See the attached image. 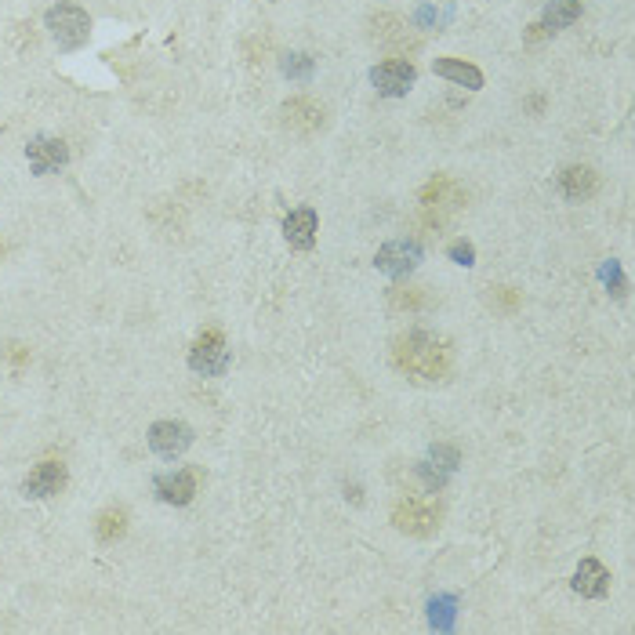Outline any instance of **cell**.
<instances>
[{"label":"cell","mask_w":635,"mask_h":635,"mask_svg":"<svg viewBox=\"0 0 635 635\" xmlns=\"http://www.w3.org/2000/svg\"><path fill=\"white\" fill-rule=\"evenodd\" d=\"M432 461H443V469H458V450L454 447H443V443H436V447H432Z\"/></svg>","instance_id":"24"},{"label":"cell","mask_w":635,"mask_h":635,"mask_svg":"<svg viewBox=\"0 0 635 635\" xmlns=\"http://www.w3.org/2000/svg\"><path fill=\"white\" fill-rule=\"evenodd\" d=\"M316 233H320V218H316L313 207H298L284 218V236L294 251H313Z\"/></svg>","instance_id":"13"},{"label":"cell","mask_w":635,"mask_h":635,"mask_svg":"<svg viewBox=\"0 0 635 635\" xmlns=\"http://www.w3.org/2000/svg\"><path fill=\"white\" fill-rule=\"evenodd\" d=\"M418 204H421V218H418L421 229L440 233L443 222H447L454 211H461V207L469 204V193H465V189H461L450 175H436L421 186Z\"/></svg>","instance_id":"2"},{"label":"cell","mask_w":635,"mask_h":635,"mask_svg":"<svg viewBox=\"0 0 635 635\" xmlns=\"http://www.w3.org/2000/svg\"><path fill=\"white\" fill-rule=\"evenodd\" d=\"M443 508L440 501L432 498H400L392 505V523L400 534H411V538H432L440 530Z\"/></svg>","instance_id":"4"},{"label":"cell","mask_w":635,"mask_h":635,"mask_svg":"<svg viewBox=\"0 0 635 635\" xmlns=\"http://www.w3.org/2000/svg\"><path fill=\"white\" fill-rule=\"evenodd\" d=\"M284 73H287V77L305 80V77H309V73H313V55H302V51H294V55H287Z\"/></svg>","instance_id":"21"},{"label":"cell","mask_w":635,"mask_h":635,"mask_svg":"<svg viewBox=\"0 0 635 635\" xmlns=\"http://www.w3.org/2000/svg\"><path fill=\"white\" fill-rule=\"evenodd\" d=\"M149 447L157 450L160 458L175 461L178 454H186L193 447V429H189L186 421H157L149 429Z\"/></svg>","instance_id":"9"},{"label":"cell","mask_w":635,"mask_h":635,"mask_svg":"<svg viewBox=\"0 0 635 635\" xmlns=\"http://www.w3.org/2000/svg\"><path fill=\"white\" fill-rule=\"evenodd\" d=\"M200 490V469H182L175 476H160L157 479V494L167 505H189Z\"/></svg>","instance_id":"15"},{"label":"cell","mask_w":635,"mask_h":635,"mask_svg":"<svg viewBox=\"0 0 635 635\" xmlns=\"http://www.w3.org/2000/svg\"><path fill=\"white\" fill-rule=\"evenodd\" d=\"M127 534V512L124 508H106V512H98L95 519V538L102 545H113Z\"/></svg>","instance_id":"20"},{"label":"cell","mask_w":635,"mask_h":635,"mask_svg":"<svg viewBox=\"0 0 635 635\" xmlns=\"http://www.w3.org/2000/svg\"><path fill=\"white\" fill-rule=\"evenodd\" d=\"M26 160H30V167L37 171V175H51V171H59V167L69 160V149H66L62 138L40 135L26 146Z\"/></svg>","instance_id":"12"},{"label":"cell","mask_w":635,"mask_h":635,"mask_svg":"<svg viewBox=\"0 0 635 635\" xmlns=\"http://www.w3.org/2000/svg\"><path fill=\"white\" fill-rule=\"evenodd\" d=\"M414 80H418V69H414L411 59H385L381 66L371 69V84L385 98H403L414 88Z\"/></svg>","instance_id":"8"},{"label":"cell","mask_w":635,"mask_h":635,"mask_svg":"<svg viewBox=\"0 0 635 635\" xmlns=\"http://www.w3.org/2000/svg\"><path fill=\"white\" fill-rule=\"evenodd\" d=\"M599 189V175L592 171V167H567L563 175H559V193L567 196V200H574V204H581V200H588V196H596Z\"/></svg>","instance_id":"17"},{"label":"cell","mask_w":635,"mask_h":635,"mask_svg":"<svg viewBox=\"0 0 635 635\" xmlns=\"http://www.w3.org/2000/svg\"><path fill=\"white\" fill-rule=\"evenodd\" d=\"M367 30H371L374 44L392 51V59H411L414 51H421V37L407 26V19L396 15V11H378V15H371Z\"/></svg>","instance_id":"3"},{"label":"cell","mask_w":635,"mask_h":635,"mask_svg":"<svg viewBox=\"0 0 635 635\" xmlns=\"http://www.w3.org/2000/svg\"><path fill=\"white\" fill-rule=\"evenodd\" d=\"M62 487H66V465H62V461H40L37 469L26 476V483H22V494L40 501V498H55Z\"/></svg>","instance_id":"10"},{"label":"cell","mask_w":635,"mask_h":635,"mask_svg":"<svg viewBox=\"0 0 635 635\" xmlns=\"http://www.w3.org/2000/svg\"><path fill=\"white\" fill-rule=\"evenodd\" d=\"M421 251L418 244H403V240H392V244H385L378 251V258H374V265H378L381 273L389 276H407L418 265Z\"/></svg>","instance_id":"16"},{"label":"cell","mask_w":635,"mask_h":635,"mask_svg":"<svg viewBox=\"0 0 635 635\" xmlns=\"http://www.w3.org/2000/svg\"><path fill=\"white\" fill-rule=\"evenodd\" d=\"M490 302L498 305V309H505V313H512V309H516V305L523 302V298H519V291H512V287H498Z\"/></svg>","instance_id":"23"},{"label":"cell","mask_w":635,"mask_h":635,"mask_svg":"<svg viewBox=\"0 0 635 635\" xmlns=\"http://www.w3.org/2000/svg\"><path fill=\"white\" fill-rule=\"evenodd\" d=\"M581 19V0H552L541 15V22H534L527 33V40H541V37H552V33L567 30L570 22Z\"/></svg>","instance_id":"11"},{"label":"cell","mask_w":635,"mask_h":635,"mask_svg":"<svg viewBox=\"0 0 635 635\" xmlns=\"http://www.w3.org/2000/svg\"><path fill=\"white\" fill-rule=\"evenodd\" d=\"M574 592L585 599H606L610 596V570L599 563V559H581V567L574 570Z\"/></svg>","instance_id":"14"},{"label":"cell","mask_w":635,"mask_h":635,"mask_svg":"<svg viewBox=\"0 0 635 635\" xmlns=\"http://www.w3.org/2000/svg\"><path fill=\"white\" fill-rule=\"evenodd\" d=\"M429 302H432L429 287H403V284H396L389 291L392 313H418V309H425Z\"/></svg>","instance_id":"19"},{"label":"cell","mask_w":635,"mask_h":635,"mask_svg":"<svg viewBox=\"0 0 635 635\" xmlns=\"http://www.w3.org/2000/svg\"><path fill=\"white\" fill-rule=\"evenodd\" d=\"M48 30H51V40L59 44L62 51H77L88 44L91 37V19L88 11L80 8V4H69V0H62V4H55V8L48 11Z\"/></svg>","instance_id":"5"},{"label":"cell","mask_w":635,"mask_h":635,"mask_svg":"<svg viewBox=\"0 0 635 635\" xmlns=\"http://www.w3.org/2000/svg\"><path fill=\"white\" fill-rule=\"evenodd\" d=\"M280 127L298 138H313L327 127V106L309 95H294L280 106Z\"/></svg>","instance_id":"6"},{"label":"cell","mask_w":635,"mask_h":635,"mask_svg":"<svg viewBox=\"0 0 635 635\" xmlns=\"http://www.w3.org/2000/svg\"><path fill=\"white\" fill-rule=\"evenodd\" d=\"M447 254H450V262H458V265L476 262V247H472L469 240H454V244L447 247Z\"/></svg>","instance_id":"22"},{"label":"cell","mask_w":635,"mask_h":635,"mask_svg":"<svg viewBox=\"0 0 635 635\" xmlns=\"http://www.w3.org/2000/svg\"><path fill=\"white\" fill-rule=\"evenodd\" d=\"M432 73H436V77H443V80H450V84H458V88H469V91L483 88V73H479L472 62L436 59V62H432Z\"/></svg>","instance_id":"18"},{"label":"cell","mask_w":635,"mask_h":635,"mask_svg":"<svg viewBox=\"0 0 635 635\" xmlns=\"http://www.w3.org/2000/svg\"><path fill=\"white\" fill-rule=\"evenodd\" d=\"M392 363H396V371L407 374L411 381L436 385V381H447L450 371H454V349L440 334L407 331L392 342Z\"/></svg>","instance_id":"1"},{"label":"cell","mask_w":635,"mask_h":635,"mask_svg":"<svg viewBox=\"0 0 635 635\" xmlns=\"http://www.w3.org/2000/svg\"><path fill=\"white\" fill-rule=\"evenodd\" d=\"M189 367L204 378H222L229 367V349H225L222 331H204L189 349Z\"/></svg>","instance_id":"7"}]
</instances>
